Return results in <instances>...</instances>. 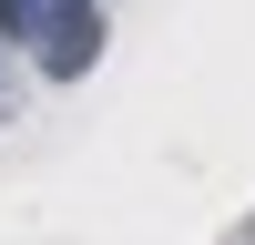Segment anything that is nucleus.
I'll use <instances>...</instances> for the list:
<instances>
[{
	"label": "nucleus",
	"instance_id": "1",
	"mask_svg": "<svg viewBox=\"0 0 255 245\" xmlns=\"http://www.w3.org/2000/svg\"><path fill=\"white\" fill-rule=\"evenodd\" d=\"M102 61V10L92 0H51V20H41V72H92Z\"/></svg>",
	"mask_w": 255,
	"mask_h": 245
},
{
	"label": "nucleus",
	"instance_id": "2",
	"mask_svg": "<svg viewBox=\"0 0 255 245\" xmlns=\"http://www.w3.org/2000/svg\"><path fill=\"white\" fill-rule=\"evenodd\" d=\"M51 20V0H0V31H41Z\"/></svg>",
	"mask_w": 255,
	"mask_h": 245
}]
</instances>
